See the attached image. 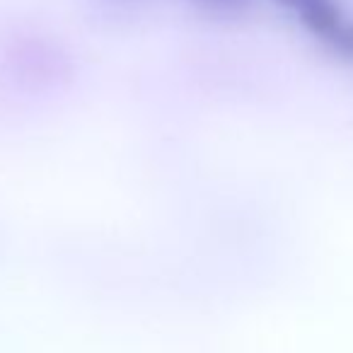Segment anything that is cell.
I'll return each instance as SVG.
<instances>
[{
	"label": "cell",
	"instance_id": "1",
	"mask_svg": "<svg viewBox=\"0 0 353 353\" xmlns=\"http://www.w3.org/2000/svg\"><path fill=\"white\" fill-rule=\"evenodd\" d=\"M293 15L300 30L310 39L319 41L324 49L332 41H336L341 32L351 25V15H348L343 0H305Z\"/></svg>",
	"mask_w": 353,
	"mask_h": 353
},
{
	"label": "cell",
	"instance_id": "2",
	"mask_svg": "<svg viewBox=\"0 0 353 353\" xmlns=\"http://www.w3.org/2000/svg\"><path fill=\"white\" fill-rule=\"evenodd\" d=\"M327 49L332 51V54L336 56L339 61L353 63V20H351V25H348L346 30L341 32V37H339L336 41H332Z\"/></svg>",
	"mask_w": 353,
	"mask_h": 353
}]
</instances>
